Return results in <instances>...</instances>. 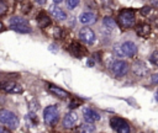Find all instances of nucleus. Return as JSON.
Here are the masks:
<instances>
[{
  "label": "nucleus",
  "mask_w": 158,
  "mask_h": 133,
  "mask_svg": "<svg viewBox=\"0 0 158 133\" xmlns=\"http://www.w3.org/2000/svg\"><path fill=\"white\" fill-rule=\"evenodd\" d=\"M0 123L7 126L11 129H15L19 127L20 121H19V117L14 112L2 108V110H0Z\"/></svg>",
  "instance_id": "nucleus-2"
},
{
  "label": "nucleus",
  "mask_w": 158,
  "mask_h": 133,
  "mask_svg": "<svg viewBox=\"0 0 158 133\" xmlns=\"http://www.w3.org/2000/svg\"><path fill=\"white\" fill-rule=\"evenodd\" d=\"M48 90H49L54 96H57V97H59V99H67V97H69V92H67L65 90H63V89H60V87H58V86H56V85H49V86H48Z\"/></svg>",
  "instance_id": "nucleus-16"
},
{
  "label": "nucleus",
  "mask_w": 158,
  "mask_h": 133,
  "mask_svg": "<svg viewBox=\"0 0 158 133\" xmlns=\"http://www.w3.org/2000/svg\"><path fill=\"white\" fill-rule=\"evenodd\" d=\"M83 116H84V119L86 122H90V123L101 119L100 113L98 111H95L94 108H91V107H84L83 108Z\"/></svg>",
  "instance_id": "nucleus-10"
},
{
  "label": "nucleus",
  "mask_w": 158,
  "mask_h": 133,
  "mask_svg": "<svg viewBox=\"0 0 158 133\" xmlns=\"http://www.w3.org/2000/svg\"><path fill=\"white\" fill-rule=\"evenodd\" d=\"M139 12H141V15H143V16H148L149 12H151V6H143V7L139 10Z\"/></svg>",
  "instance_id": "nucleus-24"
},
{
  "label": "nucleus",
  "mask_w": 158,
  "mask_h": 133,
  "mask_svg": "<svg viewBox=\"0 0 158 133\" xmlns=\"http://www.w3.org/2000/svg\"><path fill=\"white\" fill-rule=\"evenodd\" d=\"M152 5L154 7H158V0H152Z\"/></svg>",
  "instance_id": "nucleus-31"
},
{
  "label": "nucleus",
  "mask_w": 158,
  "mask_h": 133,
  "mask_svg": "<svg viewBox=\"0 0 158 133\" xmlns=\"http://www.w3.org/2000/svg\"><path fill=\"white\" fill-rule=\"evenodd\" d=\"M151 81H152L153 84H157V85H158V74H153V75L151 76Z\"/></svg>",
  "instance_id": "nucleus-27"
},
{
  "label": "nucleus",
  "mask_w": 158,
  "mask_h": 133,
  "mask_svg": "<svg viewBox=\"0 0 158 133\" xmlns=\"http://www.w3.org/2000/svg\"><path fill=\"white\" fill-rule=\"evenodd\" d=\"M78 122V115L75 112H68L63 118V127L67 129L73 128Z\"/></svg>",
  "instance_id": "nucleus-12"
},
{
  "label": "nucleus",
  "mask_w": 158,
  "mask_h": 133,
  "mask_svg": "<svg viewBox=\"0 0 158 133\" xmlns=\"http://www.w3.org/2000/svg\"><path fill=\"white\" fill-rule=\"evenodd\" d=\"M80 103H81V101H80V100H78V99H73V100L69 102V108H72V110H73V108L78 107Z\"/></svg>",
  "instance_id": "nucleus-23"
},
{
  "label": "nucleus",
  "mask_w": 158,
  "mask_h": 133,
  "mask_svg": "<svg viewBox=\"0 0 158 133\" xmlns=\"http://www.w3.org/2000/svg\"><path fill=\"white\" fill-rule=\"evenodd\" d=\"M79 22L83 25H93L96 22V15L91 11H85L79 16Z\"/></svg>",
  "instance_id": "nucleus-14"
},
{
  "label": "nucleus",
  "mask_w": 158,
  "mask_h": 133,
  "mask_svg": "<svg viewBox=\"0 0 158 133\" xmlns=\"http://www.w3.org/2000/svg\"><path fill=\"white\" fill-rule=\"evenodd\" d=\"M151 62H152L153 64L158 65V50H156V52L152 53V55H151Z\"/></svg>",
  "instance_id": "nucleus-25"
},
{
  "label": "nucleus",
  "mask_w": 158,
  "mask_h": 133,
  "mask_svg": "<svg viewBox=\"0 0 158 133\" xmlns=\"http://www.w3.org/2000/svg\"><path fill=\"white\" fill-rule=\"evenodd\" d=\"M68 49H69V52H70L74 57H77V58H80V57H83L84 54H86L85 48H84L80 43H78V42H72L70 46L68 47Z\"/></svg>",
  "instance_id": "nucleus-13"
},
{
  "label": "nucleus",
  "mask_w": 158,
  "mask_h": 133,
  "mask_svg": "<svg viewBox=\"0 0 158 133\" xmlns=\"http://www.w3.org/2000/svg\"><path fill=\"white\" fill-rule=\"evenodd\" d=\"M88 66H93L94 64H95V62H94V58H89V60H88Z\"/></svg>",
  "instance_id": "nucleus-29"
},
{
  "label": "nucleus",
  "mask_w": 158,
  "mask_h": 133,
  "mask_svg": "<svg viewBox=\"0 0 158 133\" xmlns=\"http://www.w3.org/2000/svg\"><path fill=\"white\" fill-rule=\"evenodd\" d=\"M79 131L80 132H95V126L93 123H90V122H86V123L80 126Z\"/></svg>",
  "instance_id": "nucleus-20"
},
{
  "label": "nucleus",
  "mask_w": 158,
  "mask_h": 133,
  "mask_svg": "<svg viewBox=\"0 0 158 133\" xmlns=\"http://www.w3.org/2000/svg\"><path fill=\"white\" fill-rule=\"evenodd\" d=\"M51 18H49V16L47 15V14H44V12H40L38 15H37V23H38V26L41 27V28H46V27H48L49 25H51Z\"/></svg>",
  "instance_id": "nucleus-17"
},
{
  "label": "nucleus",
  "mask_w": 158,
  "mask_h": 133,
  "mask_svg": "<svg viewBox=\"0 0 158 133\" xmlns=\"http://www.w3.org/2000/svg\"><path fill=\"white\" fill-rule=\"evenodd\" d=\"M110 126L114 131H116L118 133H128L131 131V127H130L128 122L125 121L121 117H112L110 119Z\"/></svg>",
  "instance_id": "nucleus-5"
},
{
  "label": "nucleus",
  "mask_w": 158,
  "mask_h": 133,
  "mask_svg": "<svg viewBox=\"0 0 158 133\" xmlns=\"http://www.w3.org/2000/svg\"><path fill=\"white\" fill-rule=\"evenodd\" d=\"M4 132H9V131L5 129V128H0V133H4Z\"/></svg>",
  "instance_id": "nucleus-33"
},
{
  "label": "nucleus",
  "mask_w": 158,
  "mask_h": 133,
  "mask_svg": "<svg viewBox=\"0 0 158 133\" xmlns=\"http://www.w3.org/2000/svg\"><path fill=\"white\" fill-rule=\"evenodd\" d=\"M49 12H51V15H52L54 18H57V20H59V21H64V20L67 18V14H65L60 7H58V6H56V5H52V6L49 7Z\"/></svg>",
  "instance_id": "nucleus-15"
},
{
  "label": "nucleus",
  "mask_w": 158,
  "mask_h": 133,
  "mask_svg": "<svg viewBox=\"0 0 158 133\" xmlns=\"http://www.w3.org/2000/svg\"><path fill=\"white\" fill-rule=\"evenodd\" d=\"M6 11H7L6 1H5V0H0V16H1V15H4Z\"/></svg>",
  "instance_id": "nucleus-22"
},
{
  "label": "nucleus",
  "mask_w": 158,
  "mask_h": 133,
  "mask_svg": "<svg viewBox=\"0 0 158 133\" xmlns=\"http://www.w3.org/2000/svg\"><path fill=\"white\" fill-rule=\"evenodd\" d=\"M102 25H104L105 28H107V30H110V31H112V30L116 27V22H115L114 18H111L110 16L104 17V20H102Z\"/></svg>",
  "instance_id": "nucleus-19"
},
{
  "label": "nucleus",
  "mask_w": 158,
  "mask_h": 133,
  "mask_svg": "<svg viewBox=\"0 0 158 133\" xmlns=\"http://www.w3.org/2000/svg\"><path fill=\"white\" fill-rule=\"evenodd\" d=\"M4 30H5V28H4V25L0 22V32H1V31H4Z\"/></svg>",
  "instance_id": "nucleus-34"
},
{
  "label": "nucleus",
  "mask_w": 158,
  "mask_h": 133,
  "mask_svg": "<svg viewBox=\"0 0 158 133\" xmlns=\"http://www.w3.org/2000/svg\"><path fill=\"white\" fill-rule=\"evenodd\" d=\"M79 1H80V0H67V6H68L70 10H73V9H75V7L78 6Z\"/></svg>",
  "instance_id": "nucleus-21"
},
{
  "label": "nucleus",
  "mask_w": 158,
  "mask_h": 133,
  "mask_svg": "<svg viewBox=\"0 0 158 133\" xmlns=\"http://www.w3.org/2000/svg\"><path fill=\"white\" fill-rule=\"evenodd\" d=\"M110 70L114 73L115 76L120 78V76H123L128 71V64L126 62H123V60H115L111 64Z\"/></svg>",
  "instance_id": "nucleus-6"
},
{
  "label": "nucleus",
  "mask_w": 158,
  "mask_h": 133,
  "mask_svg": "<svg viewBox=\"0 0 158 133\" xmlns=\"http://www.w3.org/2000/svg\"><path fill=\"white\" fill-rule=\"evenodd\" d=\"M151 32V26L148 23H141L136 27V33L141 37H147Z\"/></svg>",
  "instance_id": "nucleus-18"
},
{
  "label": "nucleus",
  "mask_w": 158,
  "mask_h": 133,
  "mask_svg": "<svg viewBox=\"0 0 158 133\" xmlns=\"http://www.w3.org/2000/svg\"><path fill=\"white\" fill-rule=\"evenodd\" d=\"M62 28L60 27H56L54 28V37L56 38H62Z\"/></svg>",
  "instance_id": "nucleus-26"
},
{
  "label": "nucleus",
  "mask_w": 158,
  "mask_h": 133,
  "mask_svg": "<svg viewBox=\"0 0 158 133\" xmlns=\"http://www.w3.org/2000/svg\"><path fill=\"white\" fill-rule=\"evenodd\" d=\"M49 49H51L52 52H57V49H56V46H53V44H51V46H49Z\"/></svg>",
  "instance_id": "nucleus-32"
},
{
  "label": "nucleus",
  "mask_w": 158,
  "mask_h": 133,
  "mask_svg": "<svg viewBox=\"0 0 158 133\" xmlns=\"http://www.w3.org/2000/svg\"><path fill=\"white\" fill-rule=\"evenodd\" d=\"M43 119H44L46 124L54 126L59 119V111H58L57 106L52 105V106L46 107L44 111H43Z\"/></svg>",
  "instance_id": "nucleus-4"
},
{
  "label": "nucleus",
  "mask_w": 158,
  "mask_h": 133,
  "mask_svg": "<svg viewBox=\"0 0 158 133\" xmlns=\"http://www.w3.org/2000/svg\"><path fill=\"white\" fill-rule=\"evenodd\" d=\"M135 16H136V12L133 9H123L118 12V16H117V23L121 28L126 30V28H130L133 26L135 23Z\"/></svg>",
  "instance_id": "nucleus-1"
},
{
  "label": "nucleus",
  "mask_w": 158,
  "mask_h": 133,
  "mask_svg": "<svg viewBox=\"0 0 158 133\" xmlns=\"http://www.w3.org/2000/svg\"><path fill=\"white\" fill-rule=\"evenodd\" d=\"M156 25H157V26H158V20H157V21H156Z\"/></svg>",
  "instance_id": "nucleus-36"
},
{
  "label": "nucleus",
  "mask_w": 158,
  "mask_h": 133,
  "mask_svg": "<svg viewBox=\"0 0 158 133\" xmlns=\"http://www.w3.org/2000/svg\"><path fill=\"white\" fill-rule=\"evenodd\" d=\"M53 1H54V2H56V4H59V2H62V1H63V0H53Z\"/></svg>",
  "instance_id": "nucleus-35"
},
{
  "label": "nucleus",
  "mask_w": 158,
  "mask_h": 133,
  "mask_svg": "<svg viewBox=\"0 0 158 133\" xmlns=\"http://www.w3.org/2000/svg\"><path fill=\"white\" fill-rule=\"evenodd\" d=\"M9 23H10V28L16 32H20V33H30L31 32V27H30L28 22L20 16L11 17Z\"/></svg>",
  "instance_id": "nucleus-3"
},
{
  "label": "nucleus",
  "mask_w": 158,
  "mask_h": 133,
  "mask_svg": "<svg viewBox=\"0 0 158 133\" xmlns=\"http://www.w3.org/2000/svg\"><path fill=\"white\" fill-rule=\"evenodd\" d=\"M37 4H40V5H43V4H46V1L47 0H35Z\"/></svg>",
  "instance_id": "nucleus-30"
},
{
  "label": "nucleus",
  "mask_w": 158,
  "mask_h": 133,
  "mask_svg": "<svg viewBox=\"0 0 158 133\" xmlns=\"http://www.w3.org/2000/svg\"><path fill=\"white\" fill-rule=\"evenodd\" d=\"M115 52H116V54H118V57H122L123 54H122V52H121V48L120 47H115Z\"/></svg>",
  "instance_id": "nucleus-28"
},
{
  "label": "nucleus",
  "mask_w": 158,
  "mask_h": 133,
  "mask_svg": "<svg viewBox=\"0 0 158 133\" xmlns=\"http://www.w3.org/2000/svg\"><path fill=\"white\" fill-rule=\"evenodd\" d=\"M79 39L86 44H93L95 42V33L89 27H83L79 31Z\"/></svg>",
  "instance_id": "nucleus-7"
},
{
  "label": "nucleus",
  "mask_w": 158,
  "mask_h": 133,
  "mask_svg": "<svg viewBox=\"0 0 158 133\" xmlns=\"http://www.w3.org/2000/svg\"><path fill=\"white\" fill-rule=\"evenodd\" d=\"M120 48H121L122 54L126 55V57H128V58L135 57L136 53H137V46H136V43L132 42V41H126V42H123V43L120 46Z\"/></svg>",
  "instance_id": "nucleus-8"
},
{
  "label": "nucleus",
  "mask_w": 158,
  "mask_h": 133,
  "mask_svg": "<svg viewBox=\"0 0 158 133\" xmlns=\"http://www.w3.org/2000/svg\"><path fill=\"white\" fill-rule=\"evenodd\" d=\"M17 1H20V0H17Z\"/></svg>",
  "instance_id": "nucleus-37"
},
{
  "label": "nucleus",
  "mask_w": 158,
  "mask_h": 133,
  "mask_svg": "<svg viewBox=\"0 0 158 133\" xmlns=\"http://www.w3.org/2000/svg\"><path fill=\"white\" fill-rule=\"evenodd\" d=\"M0 87L7 92V94H21L22 92V87L21 85H19L17 83H14V81H5V83H1L0 84Z\"/></svg>",
  "instance_id": "nucleus-9"
},
{
  "label": "nucleus",
  "mask_w": 158,
  "mask_h": 133,
  "mask_svg": "<svg viewBox=\"0 0 158 133\" xmlns=\"http://www.w3.org/2000/svg\"><path fill=\"white\" fill-rule=\"evenodd\" d=\"M132 71H133V74L136 75V76H138V78H144V76H147V74H148V68H147V65H146V63H143V62H136L133 65H132Z\"/></svg>",
  "instance_id": "nucleus-11"
}]
</instances>
